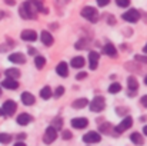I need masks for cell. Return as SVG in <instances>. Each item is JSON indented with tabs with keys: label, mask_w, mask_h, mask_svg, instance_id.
Instances as JSON below:
<instances>
[{
	"label": "cell",
	"mask_w": 147,
	"mask_h": 146,
	"mask_svg": "<svg viewBox=\"0 0 147 146\" xmlns=\"http://www.w3.org/2000/svg\"><path fill=\"white\" fill-rule=\"evenodd\" d=\"M40 12H47V10L43 7V4L39 0H26L19 9V14L23 19H36L37 13Z\"/></svg>",
	"instance_id": "6da1fadb"
},
{
	"label": "cell",
	"mask_w": 147,
	"mask_h": 146,
	"mask_svg": "<svg viewBox=\"0 0 147 146\" xmlns=\"http://www.w3.org/2000/svg\"><path fill=\"white\" fill-rule=\"evenodd\" d=\"M82 16H83L86 20L92 22V23H96V22L98 20L97 9H94V7H92V6H86V7H83V9H82Z\"/></svg>",
	"instance_id": "7a4b0ae2"
},
{
	"label": "cell",
	"mask_w": 147,
	"mask_h": 146,
	"mask_svg": "<svg viewBox=\"0 0 147 146\" xmlns=\"http://www.w3.org/2000/svg\"><path fill=\"white\" fill-rule=\"evenodd\" d=\"M89 105H90V110L92 112H101L106 107V100H104V97L96 96Z\"/></svg>",
	"instance_id": "3957f363"
},
{
	"label": "cell",
	"mask_w": 147,
	"mask_h": 146,
	"mask_svg": "<svg viewBox=\"0 0 147 146\" xmlns=\"http://www.w3.org/2000/svg\"><path fill=\"white\" fill-rule=\"evenodd\" d=\"M131 125H133L131 116H126V117L114 128V132H116V133H123V132H126L129 128H131Z\"/></svg>",
	"instance_id": "277c9868"
},
{
	"label": "cell",
	"mask_w": 147,
	"mask_h": 146,
	"mask_svg": "<svg viewBox=\"0 0 147 146\" xmlns=\"http://www.w3.org/2000/svg\"><path fill=\"white\" fill-rule=\"evenodd\" d=\"M123 20H126V22H129V23H136V22H139V19H140V13H139V10H136V9H130V10H127L126 13H123Z\"/></svg>",
	"instance_id": "5b68a950"
},
{
	"label": "cell",
	"mask_w": 147,
	"mask_h": 146,
	"mask_svg": "<svg viewBox=\"0 0 147 146\" xmlns=\"http://www.w3.org/2000/svg\"><path fill=\"white\" fill-rule=\"evenodd\" d=\"M56 139H57V130H56L53 126H49V128L46 129V132H45V136H43L45 143H46V145H50V143H53Z\"/></svg>",
	"instance_id": "8992f818"
},
{
	"label": "cell",
	"mask_w": 147,
	"mask_h": 146,
	"mask_svg": "<svg viewBox=\"0 0 147 146\" xmlns=\"http://www.w3.org/2000/svg\"><path fill=\"white\" fill-rule=\"evenodd\" d=\"M83 141H84L86 143H98V142L101 141V136H100L98 132L90 130V132H87V133L83 136Z\"/></svg>",
	"instance_id": "52a82bcc"
},
{
	"label": "cell",
	"mask_w": 147,
	"mask_h": 146,
	"mask_svg": "<svg viewBox=\"0 0 147 146\" xmlns=\"http://www.w3.org/2000/svg\"><path fill=\"white\" fill-rule=\"evenodd\" d=\"M3 112H4V116H11V115H14V112H16V109H17V105L13 102V100H6L4 103H3Z\"/></svg>",
	"instance_id": "ba28073f"
},
{
	"label": "cell",
	"mask_w": 147,
	"mask_h": 146,
	"mask_svg": "<svg viewBox=\"0 0 147 146\" xmlns=\"http://www.w3.org/2000/svg\"><path fill=\"white\" fill-rule=\"evenodd\" d=\"M127 86H129V96H134L137 89H139V83H137V79L134 76H129L127 79Z\"/></svg>",
	"instance_id": "9c48e42d"
},
{
	"label": "cell",
	"mask_w": 147,
	"mask_h": 146,
	"mask_svg": "<svg viewBox=\"0 0 147 146\" xmlns=\"http://www.w3.org/2000/svg\"><path fill=\"white\" fill-rule=\"evenodd\" d=\"M98 60H100V54H98L97 52L92 50V52L89 53V66H90L92 70H96V69H97Z\"/></svg>",
	"instance_id": "30bf717a"
},
{
	"label": "cell",
	"mask_w": 147,
	"mask_h": 146,
	"mask_svg": "<svg viewBox=\"0 0 147 146\" xmlns=\"http://www.w3.org/2000/svg\"><path fill=\"white\" fill-rule=\"evenodd\" d=\"M70 123H71V126L74 129H84V128H87L89 120L86 117H74V119H71Z\"/></svg>",
	"instance_id": "8fae6325"
},
{
	"label": "cell",
	"mask_w": 147,
	"mask_h": 146,
	"mask_svg": "<svg viewBox=\"0 0 147 146\" xmlns=\"http://www.w3.org/2000/svg\"><path fill=\"white\" fill-rule=\"evenodd\" d=\"M22 39L24 42H34L37 39V33L32 29H27V30H23L22 32Z\"/></svg>",
	"instance_id": "7c38bea8"
},
{
	"label": "cell",
	"mask_w": 147,
	"mask_h": 146,
	"mask_svg": "<svg viewBox=\"0 0 147 146\" xmlns=\"http://www.w3.org/2000/svg\"><path fill=\"white\" fill-rule=\"evenodd\" d=\"M1 86L6 88V89H10V90H16L19 88V82L16 79H10V77H6L3 82H1Z\"/></svg>",
	"instance_id": "4fadbf2b"
},
{
	"label": "cell",
	"mask_w": 147,
	"mask_h": 146,
	"mask_svg": "<svg viewBox=\"0 0 147 146\" xmlns=\"http://www.w3.org/2000/svg\"><path fill=\"white\" fill-rule=\"evenodd\" d=\"M9 60L11 63H16V65H23L26 62V56L23 53H11L9 56Z\"/></svg>",
	"instance_id": "5bb4252c"
},
{
	"label": "cell",
	"mask_w": 147,
	"mask_h": 146,
	"mask_svg": "<svg viewBox=\"0 0 147 146\" xmlns=\"http://www.w3.org/2000/svg\"><path fill=\"white\" fill-rule=\"evenodd\" d=\"M56 72H57L59 76L67 77V76H69V66H67V63H66V62H60V63L57 65V67H56Z\"/></svg>",
	"instance_id": "9a60e30c"
},
{
	"label": "cell",
	"mask_w": 147,
	"mask_h": 146,
	"mask_svg": "<svg viewBox=\"0 0 147 146\" xmlns=\"http://www.w3.org/2000/svg\"><path fill=\"white\" fill-rule=\"evenodd\" d=\"M40 39H42V43H43V45H46V46H51V45H53V42H54V39H53L51 33L47 32V30H43V32H42Z\"/></svg>",
	"instance_id": "2e32d148"
},
{
	"label": "cell",
	"mask_w": 147,
	"mask_h": 146,
	"mask_svg": "<svg viewBox=\"0 0 147 146\" xmlns=\"http://www.w3.org/2000/svg\"><path fill=\"white\" fill-rule=\"evenodd\" d=\"M22 102H23V105H26V106H32V105H34L36 99H34V96H33L32 93L23 92V93H22Z\"/></svg>",
	"instance_id": "e0dca14e"
},
{
	"label": "cell",
	"mask_w": 147,
	"mask_h": 146,
	"mask_svg": "<svg viewBox=\"0 0 147 146\" xmlns=\"http://www.w3.org/2000/svg\"><path fill=\"white\" fill-rule=\"evenodd\" d=\"M103 52H104L109 57H116V56H117V50L114 48V45H111V43H106L104 48H103Z\"/></svg>",
	"instance_id": "ac0fdd59"
},
{
	"label": "cell",
	"mask_w": 147,
	"mask_h": 146,
	"mask_svg": "<svg viewBox=\"0 0 147 146\" xmlns=\"http://www.w3.org/2000/svg\"><path fill=\"white\" fill-rule=\"evenodd\" d=\"M30 122H32V116H30L29 113H20V115L17 116V123L22 125V126H26V125H29Z\"/></svg>",
	"instance_id": "d6986e66"
},
{
	"label": "cell",
	"mask_w": 147,
	"mask_h": 146,
	"mask_svg": "<svg viewBox=\"0 0 147 146\" xmlns=\"http://www.w3.org/2000/svg\"><path fill=\"white\" fill-rule=\"evenodd\" d=\"M84 63H86V60H84V57H82V56H76V57L71 59V66H73L74 69H82V67L84 66Z\"/></svg>",
	"instance_id": "ffe728a7"
},
{
	"label": "cell",
	"mask_w": 147,
	"mask_h": 146,
	"mask_svg": "<svg viewBox=\"0 0 147 146\" xmlns=\"http://www.w3.org/2000/svg\"><path fill=\"white\" fill-rule=\"evenodd\" d=\"M87 105H89V100H87L86 97H82V99H76L71 106H73L74 109H83V107H86Z\"/></svg>",
	"instance_id": "44dd1931"
},
{
	"label": "cell",
	"mask_w": 147,
	"mask_h": 146,
	"mask_svg": "<svg viewBox=\"0 0 147 146\" xmlns=\"http://www.w3.org/2000/svg\"><path fill=\"white\" fill-rule=\"evenodd\" d=\"M4 73H6V76L10 77V79H16V80H17V79L20 77V70H17V69H14V67L7 69Z\"/></svg>",
	"instance_id": "7402d4cb"
},
{
	"label": "cell",
	"mask_w": 147,
	"mask_h": 146,
	"mask_svg": "<svg viewBox=\"0 0 147 146\" xmlns=\"http://www.w3.org/2000/svg\"><path fill=\"white\" fill-rule=\"evenodd\" d=\"M98 130H100V133L110 135V133L113 132V126H111V123H107V122H104V123H101V125L98 126Z\"/></svg>",
	"instance_id": "603a6c76"
},
{
	"label": "cell",
	"mask_w": 147,
	"mask_h": 146,
	"mask_svg": "<svg viewBox=\"0 0 147 146\" xmlns=\"http://www.w3.org/2000/svg\"><path fill=\"white\" fill-rule=\"evenodd\" d=\"M130 141L134 143V145H143L144 143V141H143V136L139 133V132H134V133H131V136H130Z\"/></svg>",
	"instance_id": "cb8c5ba5"
},
{
	"label": "cell",
	"mask_w": 147,
	"mask_h": 146,
	"mask_svg": "<svg viewBox=\"0 0 147 146\" xmlns=\"http://www.w3.org/2000/svg\"><path fill=\"white\" fill-rule=\"evenodd\" d=\"M51 95H53V92H51L50 86H45V88L40 90V97H42V99H45V100L50 99V97H51Z\"/></svg>",
	"instance_id": "d4e9b609"
},
{
	"label": "cell",
	"mask_w": 147,
	"mask_h": 146,
	"mask_svg": "<svg viewBox=\"0 0 147 146\" xmlns=\"http://www.w3.org/2000/svg\"><path fill=\"white\" fill-rule=\"evenodd\" d=\"M34 65H36L37 69H43L46 66V59L43 56H36L34 57Z\"/></svg>",
	"instance_id": "484cf974"
},
{
	"label": "cell",
	"mask_w": 147,
	"mask_h": 146,
	"mask_svg": "<svg viewBox=\"0 0 147 146\" xmlns=\"http://www.w3.org/2000/svg\"><path fill=\"white\" fill-rule=\"evenodd\" d=\"M120 90H121V85L117 83V82H114V83H111V85L109 86V92H110L111 95H116V93H119Z\"/></svg>",
	"instance_id": "4316f807"
},
{
	"label": "cell",
	"mask_w": 147,
	"mask_h": 146,
	"mask_svg": "<svg viewBox=\"0 0 147 146\" xmlns=\"http://www.w3.org/2000/svg\"><path fill=\"white\" fill-rule=\"evenodd\" d=\"M56 130H59V129H61L63 128V119L61 117H54L53 119V125H51Z\"/></svg>",
	"instance_id": "83f0119b"
},
{
	"label": "cell",
	"mask_w": 147,
	"mask_h": 146,
	"mask_svg": "<svg viewBox=\"0 0 147 146\" xmlns=\"http://www.w3.org/2000/svg\"><path fill=\"white\" fill-rule=\"evenodd\" d=\"M10 141H11V136H10L9 133H0V143L7 145Z\"/></svg>",
	"instance_id": "f1b7e54d"
},
{
	"label": "cell",
	"mask_w": 147,
	"mask_h": 146,
	"mask_svg": "<svg viewBox=\"0 0 147 146\" xmlns=\"http://www.w3.org/2000/svg\"><path fill=\"white\" fill-rule=\"evenodd\" d=\"M86 46H87V42H86V39H80V40H77V42H76V45H74V48H76V49H80V50H82V49H84Z\"/></svg>",
	"instance_id": "f546056e"
},
{
	"label": "cell",
	"mask_w": 147,
	"mask_h": 146,
	"mask_svg": "<svg viewBox=\"0 0 147 146\" xmlns=\"http://www.w3.org/2000/svg\"><path fill=\"white\" fill-rule=\"evenodd\" d=\"M116 4H117L119 7H129L130 0H116Z\"/></svg>",
	"instance_id": "4dcf8cb0"
},
{
	"label": "cell",
	"mask_w": 147,
	"mask_h": 146,
	"mask_svg": "<svg viewBox=\"0 0 147 146\" xmlns=\"http://www.w3.org/2000/svg\"><path fill=\"white\" fill-rule=\"evenodd\" d=\"M64 93V88L63 86H59L56 90H54V97H61Z\"/></svg>",
	"instance_id": "1f68e13d"
},
{
	"label": "cell",
	"mask_w": 147,
	"mask_h": 146,
	"mask_svg": "<svg viewBox=\"0 0 147 146\" xmlns=\"http://www.w3.org/2000/svg\"><path fill=\"white\" fill-rule=\"evenodd\" d=\"M61 136H63V139H64V141H69V139H71V136H73V135H71V132H70V130H64V132L61 133Z\"/></svg>",
	"instance_id": "d6a6232c"
},
{
	"label": "cell",
	"mask_w": 147,
	"mask_h": 146,
	"mask_svg": "<svg viewBox=\"0 0 147 146\" xmlns=\"http://www.w3.org/2000/svg\"><path fill=\"white\" fill-rule=\"evenodd\" d=\"M134 59L137 62H142V63H147V56H142V54H136Z\"/></svg>",
	"instance_id": "836d02e7"
},
{
	"label": "cell",
	"mask_w": 147,
	"mask_h": 146,
	"mask_svg": "<svg viewBox=\"0 0 147 146\" xmlns=\"http://www.w3.org/2000/svg\"><path fill=\"white\" fill-rule=\"evenodd\" d=\"M96 1H97V4L100 7H104V6H107L110 3V0H96Z\"/></svg>",
	"instance_id": "e575fe53"
},
{
	"label": "cell",
	"mask_w": 147,
	"mask_h": 146,
	"mask_svg": "<svg viewBox=\"0 0 147 146\" xmlns=\"http://www.w3.org/2000/svg\"><path fill=\"white\" fill-rule=\"evenodd\" d=\"M86 76H87V73H86V72H80V73L76 76V79H77V80H82V79H84Z\"/></svg>",
	"instance_id": "d590c367"
},
{
	"label": "cell",
	"mask_w": 147,
	"mask_h": 146,
	"mask_svg": "<svg viewBox=\"0 0 147 146\" xmlns=\"http://www.w3.org/2000/svg\"><path fill=\"white\" fill-rule=\"evenodd\" d=\"M140 103H142V105H143L144 107H147V95H146V96H143L142 99H140Z\"/></svg>",
	"instance_id": "8d00e7d4"
},
{
	"label": "cell",
	"mask_w": 147,
	"mask_h": 146,
	"mask_svg": "<svg viewBox=\"0 0 147 146\" xmlns=\"http://www.w3.org/2000/svg\"><path fill=\"white\" fill-rule=\"evenodd\" d=\"M29 54H36V50L33 48H29Z\"/></svg>",
	"instance_id": "74e56055"
},
{
	"label": "cell",
	"mask_w": 147,
	"mask_h": 146,
	"mask_svg": "<svg viewBox=\"0 0 147 146\" xmlns=\"http://www.w3.org/2000/svg\"><path fill=\"white\" fill-rule=\"evenodd\" d=\"M4 1H6V4H10V6L14 4V0H4Z\"/></svg>",
	"instance_id": "f35d334b"
},
{
	"label": "cell",
	"mask_w": 147,
	"mask_h": 146,
	"mask_svg": "<svg viewBox=\"0 0 147 146\" xmlns=\"http://www.w3.org/2000/svg\"><path fill=\"white\" fill-rule=\"evenodd\" d=\"M14 146H26V145H24V142H20V141H19V142L14 143Z\"/></svg>",
	"instance_id": "ab89813d"
},
{
	"label": "cell",
	"mask_w": 147,
	"mask_h": 146,
	"mask_svg": "<svg viewBox=\"0 0 147 146\" xmlns=\"http://www.w3.org/2000/svg\"><path fill=\"white\" fill-rule=\"evenodd\" d=\"M24 138H26V135H24V133H22V135H17V139H19V141H20V139H24Z\"/></svg>",
	"instance_id": "60d3db41"
},
{
	"label": "cell",
	"mask_w": 147,
	"mask_h": 146,
	"mask_svg": "<svg viewBox=\"0 0 147 146\" xmlns=\"http://www.w3.org/2000/svg\"><path fill=\"white\" fill-rule=\"evenodd\" d=\"M109 23L110 24H114V17H109Z\"/></svg>",
	"instance_id": "b9f144b4"
},
{
	"label": "cell",
	"mask_w": 147,
	"mask_h": 146,
	"mask_svg": "<svg viewBox=\"0 0 147 146\" xmlns=\"http://www.w3.org/2000/svg\"><path fill=\"white\" fill-rule=\"evenodd\" d=\"M143 132H144V135H146V136H147V125H146V126H144V128H143Z\"/></svg>",
	"instance_id": "7bdbcfd3"
},
{
	"label": "cell",
	"mask_w": 147,
	"mask_h": 146,
	"mask_svg": "<svg viewBox=\"0 0 147 146\" xmlns=\"http://www.w3.org/2000/svg\"><path fill=\"white\" fill-rule=\"evenodd\" d=\"M0 116H4V112H3V109L0 107Z\"/></svg>",
	"instance_id": "ee69618b"
},
{
	"label": "cell",
	"mask_w": 147,
	"mask_h": 146,
	"mask_svg": "<svg viewBox=\"0 0 147 146\" xmlns=\"http://www.w3.org/2000/svg\"><path fill=\"white\" fill-rule=\"evenodd\" d=\"M143 50H144V52H146V53H147V43H146V46L143 48Z\"/></svg>",
	"instance_id": "f6af8a7d"
},
{
	"label": "cell",
	"mask_w": 147,
	"mask_h": 146,
	"mask_svg": "<svg viewBox=\"0 0 147 146\" xmlns=\"http://www.w3.org/2000/svg\"><path fill=\"white\" fill-rule=\"evenodd\" d=\"M144 83L147 85V75H146V77H144Z\"/></svg>",
	"instance_id": "bcb514c9"
},
{
	"label": "cell",
	"mask_w": 147,
	"mask_h": 146,
	"mask_svg": "<svg viewBox=\"0 0 147 146\" xmlns=\"http://www.w3.org/2000/svg\"><path fill=\"white\" fill-rule=\"evenodd\" d=\"M1 17H3V13H1V12H0V19H1Z\"/></svg>",
	"instance_id": "7dc6e473"
},
{
	"label": "cell",
	"mask_w": 147,
	"mask_h": 146,
	"mask_svg": "<svg viewBox=\"0 0 147 146\" xmlns=\"http://www.w3.org/2000/svg\"><path fill=\"white\" fill-rule=\"evenodd\" d=\"M0 96H1V88H0Z\"/></svg>",
	"instance_id": "c3c4849f"
}]
</instances>
